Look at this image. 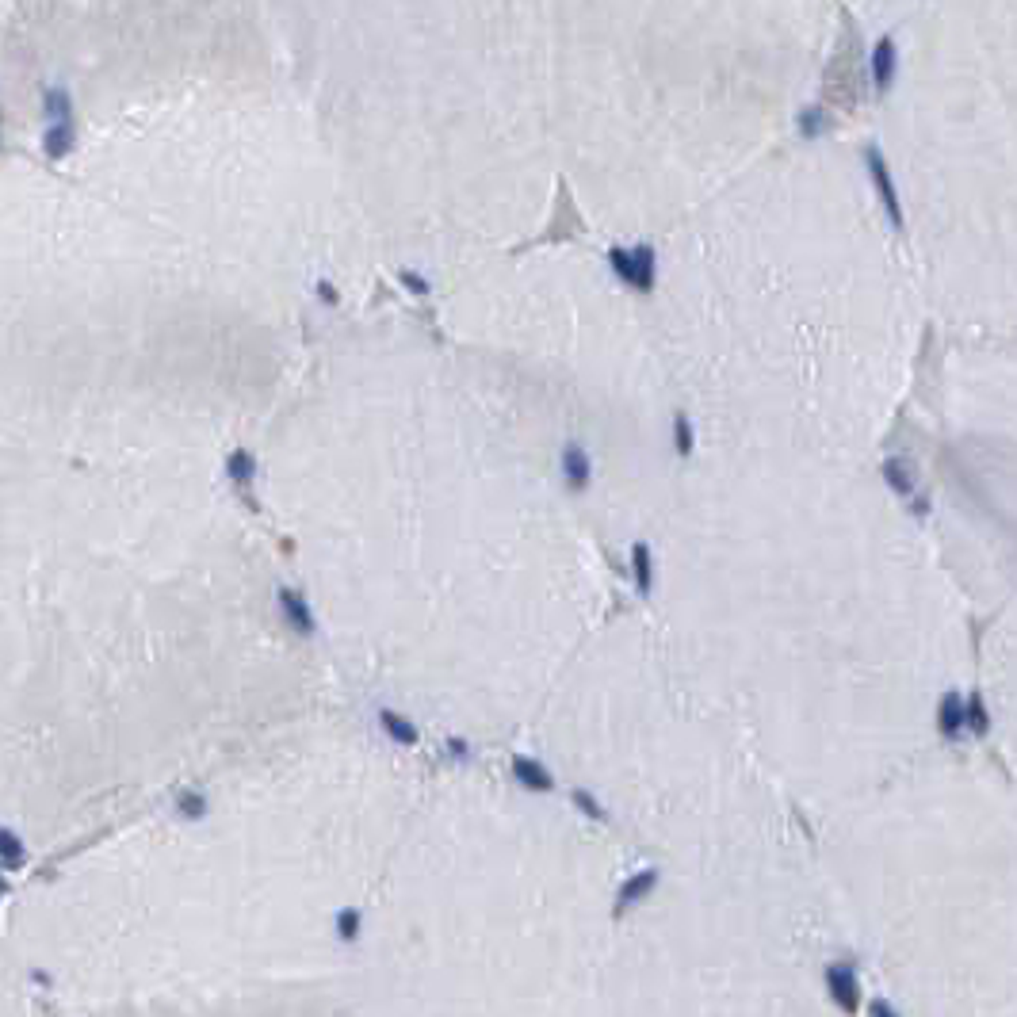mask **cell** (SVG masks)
<instances>
[{"label":"cell","mask_w":1017,"mask_h":1017,"mask_svg":"<svg viewBox=\"0 0 1017 1017\" xmlns=\"http://www.w3.org/2000/svg\"><path fill=\"white\" fill-rule=\"evenodd\" d=\"M673 452L681 455V459H689L696 452V425L689 413H673Z\"/></svg>","instance_id":"obj_20"},{"label":"cell","mask_w":1017,"mask_h":1017,"mask_svg":"<svg viewBox=\"0 0 1017 1017\" xmlns=\"http://www.w3.org/2000/svg\"><path fill=\"white\" fill-rule=\"evenodd\" d=\"M176 819H184V823H203L207 815H211V800H207V792H199V788H184L173 803Z\"/></svg>","instance_id":"obj_17"},{"label":"cell","mask_w":1017,"mask_h":1017,"mask_svg":"<svg viewBox=\"0 0 1017 1017\" xmlns=\"http://www.w3.org/2000/svg\"><path fill=\"white\" fill-rule=\"evenodd\" d=\"M314 291H318V295L325 299V306H337V299H341V295H337V287H333L329 280H322L318 287H314Z\"/></svg>","instance_id":"obj_26"},{"label":"cell","mask_w":1017,"mask_h":1017,"mask_svg":"<svg viewBox=\"0 0 1017 1017\" xmlns=\"http://www.w3.org/2000/svg\"><path fill=\"white\" fill-rule=\"evenodd\" d=\"M257 475H260V467H257V455L253 452H245V448H234V452L226 455V482L238 490V494H253V486H257Z\"/></svg>","instance_id":"obj_11"},{"label":"cell","mask_w":1017,"mask_h":1017,"mask_svg":"<svg viewBox=\"0 0 1017 1017\" xmlns=\"http://www.w3.org/2000/svg\"><path fill=\"white\" fill-rule=\"evenodd\" d=\"M826 130H830V119H826L823 108H807L800 115V134H803V138H823Z\"/></svg>","instance_id":"obj_22"},{"label":"cell","mask_w":1017,"mask_h":1017,"mask_svg":"<svg viewBox=\"0 0 1017 1017\" xmlns=\"http://www.w3.org/2000/svg\"><path fill=\"white\" fill-rule=\"evenodd\" d=\"M43 119L46 123H73V119H77V108H73L69 88H62V85L43 88Z\"/></svg>","instance_id":"obj_16"},{"label":"cell","mask_w":1017,"mask_h":1017,"mask_svg":"<svg viewBox=\"0 0 1017 1017\" xmlns=\"http://www.w3.org/2000/svg\"><path fill=\"white\" fill-rule=\"evenodd\" d=\"M570 803L582 811L585 819H593V823H608V807L589 788H570Z\"/></svg>","instance_id":"obj_21"},{"label":"cell","mask_w":1017,"mask_h":1017,"mask_svg":"<svg viewBox=\"0 0 1017 1017\" xmlns=\"http://www.w3.org/2000/svg\"><path fill=\"white\" fill-rule=\"evenodd\" d=\"M77 146V119L73 123H46L43 127V153L50 161H62Z\"/></svg>","instance_id":"obj_15"},{"label":"cell","mask_w":1017,"mask_h":1017,"mask_svg":"<svg viewBox=\"0 0 1017 1017\" xmlns=\"http://www.w3.org/2000/svg\"><path fill=\"white\" fill-rule=\"evenodd\" d=\"M865 169H868V180H872L876 195H880V203H884L888 222L903 230V199H899L895 176H891V165H888V157L880 153V146H865Z\"/></svg>","instance_id":"obj_3"},{"label":"cell","mask_w":1017,"mask_h":1017,"mask_svg":"<svg viewBox=\"0 0 1017 1017\" xmlns=\"http://www.w3.org/2000/svg\"><path fill=\"white\" fill-rule=\"evenodd\" d=\"M559 475H563L570 494H585L593 486V455L585 452V444L566 440L563 452H559Z\"/></svg>","instance_id":"obj_7"},{"label":"cell","mask_w":1017,"mask_h":1017,"mask_svg":"<svg viewBox=\"0 0 1017 1017\" xmlns=\"http://www.w3.org/2000/svg\"><path fill=\"white\" fill-rule=\"evenodd\" d=\"M933 727H937V735L945 738V742H960V735H964V693L960 689H949L937 700Z\"/></svg>","instance_id":"obj_9"},{"label":"cell","mask_w":1017,"mask_h":1017,"mask_svg":"<svg viewBox=\"0 0 1017 1017\" xmlns=\"http://www.w3.org/2000/svg\"><path fill=\"white\" fill-rule=\"evenodd\" d=\"M398 280H402V287H406L410 295H417V299H429V295H433L429 276H425V272H417V268H402V272H398Z\"/></svg>","instance_id":"obj_23"},{"label":"cell","mask_w":1017,"mask_h":1017,"mask_svg":"<svg viewBox=\"0 0 1017 1017\" xmlns=\"http://www.w3.org/2000/svg\"><path fill=\"white\" fill-rule=\"evenodd\" d=\"M865 1014H868V1017H903L899 1010H895V1006H891L888 998H868Z\"/></svg>","instance_id":"obj_24"},{"label":"cell","mask_w":1017,"mask_h":1017,"mask_svg":"<svg viewBox=\"0 0 1017 1017\" xmlns=\"http://www.w3.org/2000/svg\"><path fill=\"white\" fill-rule=\"evenodd\" d=\"M31 861V845L16 826H0V868L4 872H20Z\"/></svg>","instance_id":"obj_13"},{"label":"cell","mask_w":1017,"mask_h":1017,"mask_svg":"<svg viewBox=\"0 0 1017 1017\" xmlns=\"http://www.w3.org/2000/svg\"><path fill=\"white\" fill-rule=\"evenodd\" d=\"M880 475H884V482H888L891 494H899L903 501H907L910 494L918 490L914 467H910V459H903V455H888V459H884V467H880Z\"/></svg>","instance_id":"obj_14"},{"label":"cell","mask_w":1017,"mask_h":1017,"mask_svg":"<svg viewBox=\"0 0 1017 1017\" xmlns=\"http://www.w3.org/2000/svg\"><path fill=\"white\" fill-rule=\"evenodd\" d=\"M631 582H635V593L639 597H650L654 593V582H658V566H654V547L650 543H631Z\"/></svg>","instance_id":"obj_12"},{"label":"cell","mask_w":1017,"mask_h":1017,"mask_svg":"<svg viewBox=\"0 0 1017 1017\" xmlns=\"http://www.w3.org/2000/svg\"><path fill=\"white\" fill-rule=\"evenodd\" d=\"M375 719H379V731H383V735H387V742H394V746H406V750H410V746H417V742H421V731H417V723H413L410 715L398 712V708H387V704H383V708L375 712Z\"/></svg>","instance_id":"obj_10"},{"label":"cell","mask_w":1017,"mask_h":1017,"mask_svg":"<svg viewBox=\"0 0 1017 1017\" xmlns=\"http://www.w3.org/2000/svg\"><path fill=\"white\" fill-rule=\"evenodd\" d=\"M608 264H612V272H616V280L628 283L631 291H639V295H647L654 291V283H658V253H654V245H631V249H608Z\"/></svg>","instance_id":"obj_1"},{"label":"cell","mask_w":1017,"mask_h":1017,"mask_svg":"<svg viewBox=\"0 0 1017 1017\" xmlns=\"http://www.w3.org/2000/svg\"><path fill=\"white\" fill-rule=\"evenodd\" d=\"M658 884H662V872H658V865L635 868L628 880L616 888V899H612V918L628 914L631 907H643L650 895L658 891Z\"/></svg>","instance_id":"obj_5"},{"label":"cell","mask_w":1017,"mask_h":1017,"mask_svg":"<svg viewBox=\"0 0 1017 1017\" xmlns=\"http://www.w3.org/2000/svg\"><path fill=\"white\" fill-rule=\"evenodd\" d=\"M448 754H452L455 761H463V765H467V761H471V746H467L463 738H448Z\"/></svg>","instance_id":"obj_25"},{"label":"cell","mask_w":1017,"mask_h":1017,"mask_svg":"<svg viewBox=\"0 0 1017 1017\" xmlns=\"http://www.w3.org/2000/svg\"><path fill=\"white\" fill-rule=\"evenodd\" d=\"M333 930H337V941L345 945H356L360 933H364V910L360 907H341L333 914Z\"/></svg>","instance_id":"obj_19"},{"label":"cell","mask_w":1017,"mask_h":1017,"mask_svg":"<svg viewBox=\"0 0 1017 1017\" xmlns=\"http://www.w3.org/2000/svg\"><path fill=\"white\" fill-rule=\"evenodd\" d=\"M868 77L876 92H891V85L899 81V43L895 35H880L872 50H868Z\"/></svg>","instance_id":"obj_6"},{"label":"cell","mask_w":1017,"mask_h":1017,"mask_svg":"<svg viewBox=\"0 0 1017 1017\" xmlns=\"http://www.w3.org/2000/svg\"><path fill=\"white\" fill-rule=\"evenodd\" d=\"M276 612L287 624V631H295L299 639H314L318 635V616H314V605L303 589L295 585H276Z\"/></svg>","instance_id":"obj_4"},{"label":"cell","mask_w":1017,"mask_h":1017,"mask_svg":"<svg viewBox=\"0 0 1017 1017\" xmlns=\"http://www.w3.org/2000/svg\"><path fill=\"white\" fill-rule=\"evenodd\" d=\"M8 891H12V884H8V872H4V868H0V899H4V895H8Z\"/></svg>","instance_id":"obj_27"},{"label":"cell","mask_w":1017,"mask_h":1017,"mask_svg":"<svg viewBox=\"0 0 1017 1017\" xmlns=\"http://www.w3.org/2000/svg\"><path fill=\"white\" fill-rule=\"evenodd\" d=\"M509 769H513V777H517L520 788H524V792H532V796H551V792L559 788L555 773H551L540 758H532V754H513Z\"/></svg>","instance_id":"obj_8"},{"label":"cell","mask_w":1017,"mask_h":1017,"mask_svg":"<svg viewBox=\"0 0 1017 1017\" xmlns=\"http://www.w3.org/2000/svg\"><path fill=\"white\" fill-rule=\"evenodd\" d=\"M964 731L975 738L991 735V712H987V704H983V696L979 693L964 696Z\"/></svg>","instance_id":"obj_18"},{"label":"cell","mask_w":1017,"mask_h":1017,"mask_svg":"<svg viewBox=\"0 0 1017 1017\" xmlns=\"http://www.w3.org/2000/svg\"><path fill=\"white\" fill-rule=\"evenodd\" d=\"M823 983H826V995L830 1002L842 1010V1014L857 1017L861 1014V1006H865V991H861V975L857 968L849 964V960H830L823 972Z\"/></svg>","instance_id":"obj_2"}]
</instances>
